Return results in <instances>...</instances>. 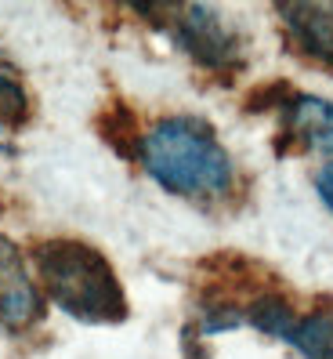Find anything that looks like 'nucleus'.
<instances>
[{
    "label": "nucleus",
    "mask_w": 333,
    "mask_h": 359,
    "mask_svg": "<svg viewBox=\"0 0 333 359\" xmlns=\"http://www.w3.org/2000/svg\"><path fill=\"white\" fill-rule=\"evenodd\" d=\"M138 160L166 193L211 203L228 196L236 182L232 156L225 153L214 128L199 116H163L141 138Z\"/></svg>",
    "instance_id": "nucleus-1"
},
{
    "label": "nucleus",
    "mask_w": 333,
    "mask_h": 359,
    "mask_svg": "<svg viewBox=\"0 0 333 359\" xmlns=\"http://www.w3.org/2000/svg\"><path fill=\"white\" fill-rule=\"evenodd\" d=\"M33 265L48 298L80 323H123L127 294H123L109 258L83 240H40L33 247Z\"/></svg>",
    "instance_id": "nucleus-2"
},
{
    "label": "nucleus",
    "mask_w": 333,
    "mask_h": 359,
    "mask_svg": "<svg viewBox=\"0 0 333 359\" xmlns=\"http://www.w3.org/2000/svg\"><path fill=\"white\" fill-rule=\"evenodd\" d=\"M134 11L160 22V29L171 33L174 44L203 69L232 76L246 66L243 36L225 22L214 4H138Z\"/></svg>",
    "instance_id": "nucleus-3"
},
{
    "label": "nucleus",
    "mask_w": 333,
    "mask_h": 359,
    "mask_svg": "<svg viewBox=\"0 0 333 359\" xmlns=\"http://www.w3.org/2000/svg\"><path fill=\"white\" fill-rule=\"evenodd\" d=\"M44 316L40 287L33 283L26 258L4 232H0V327L26 330Z\"/></svg>",
    "instance_id": "nucleus-4"
},
{
    "label": "nucleus",
    "mask_w": 333,
    "mask_h": 359,
    "mask_svg": "<svg viewBox=\"0 0 333 359\" xmlns=\"http://www.w3.org/2000/svg\"><path fill=\"white\" fill-rule=\"evenodd\" d=\"M279 116H283V142H294V149L301 153L333 156V102L330 98L290 95Z\"/></svg>",
    "instance_id": "nucleus-5"
},
{
    "label": "nucleus",
    "mask_w": 333,
    "mask_h": 359,
    "mask_svg": "<svg viewBox=\"0 0 333 359\" xmlns=\"http://www.w3.org/2000/svg\"><path fill=\"white\" fill-rule=\"evenodd\" d=\"M276 11L294 48L308 62L333 69V4H279Z\"/></svg>",
    "instance_id": "nucleus-6"
},
{
    "label": "nucleus",
    "mask_w": 333,
    "mask_h": 359,
    "mask_svg": "<svg viewBox=\"0 0 333 359\" xmlns=\"http://www.w3.org/2000/svg\"><path fill=\"white\" fill-rule=\"evenodd\" d=\"M283 341L297 348L304 359H333V309L297 316Z\"/></svg>",
    "instance_id": "nucleus-7"
},
{
    "label": "nucleus",
    "mask_w": 333,
    "mask_h": 359,
    "mask_svg": "<svg viewBox=\"0 0 333 359\" xmlns=\"http://www.w3.org/2000/svg\"><path fill=\"white\" fill-rule=\"evenodd\" d=\"M98 131L120 156H138L141 153V138L145 131H138V120L123 102H113L106 113L98 116Z\"/></svg>",
    "instance_id": "nucleus-8"
},
{
    "label": "nucleus",
    "mask_w": 333,
    "mask_h": 359,
    "mask_svg": "<svg viewBox=\"0 0 333 359\" xmlns=\"http://www.w3.org/2000/svg\"><path fill=\"white\" fill-rule=\"evenodd\" d=\"M29 120V98L11 73L0 69V128H22Z\"/></svg>",
    "instance_id": "nucleus-9"
},
{
    "label": "nucleus",
    "mask_w": 333,
    "mask_h": 359,
    "mask_svg": "<svg viewBox=\"0 0 333 359\" xmlns=\"http://www.w3.org/2000/svg\"><path fill=\"white\" fill-rule=\"evenodd\" d=\"M316 193H319V200L333 210V160L316 171Z\"/></svg>",
    "instance_id": "nucleus-10"
}]
</instances>
